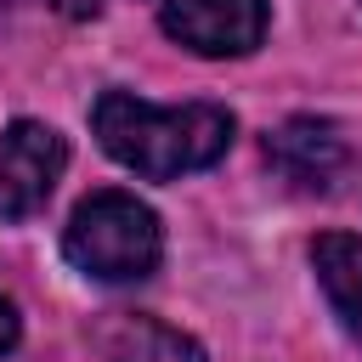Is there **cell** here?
<instances>
[{"label": "cell", "mask_w": 362, "mask_h": 362, "mask_svg": "<svg viewBox=\"0 0 362 362\" xmlns=\"http://www.w3.org/2000/svg\"><path fill=\"white\" fill-rule=\"evenodd\" d=\"M90 130L124 170L147 181H175L187 170H209L232 136L238 119L221 102H187V107H153L130 90H102L90 107Z\"/></svg>", "instance_id": "1"}, {"label": "cell", "mask_w": 362, "mask_h": 362, "mask_svg": "<svg viewBox=\"0 0 362 362\" xmlns=\"http://www.w3.org/2000/svg\"><path fill=\"white\" fill-rule=\"evenodd\" d=\"M96 351H102V362H204L192 334H181L147 311H113L96 328Z\"/></svg>", "instance_id": "6"}, {"label": "cell", "mask_w": 362, "mask_h": 362, "mask_svg": "<svg viewBox=\"0 0 362 362\" xmlns=\"http://www.w3.org/2000/svg\"><path fill=\"white\" fill-rule=\"evenodd\" d=\"M311 266H317V283H322L339 328L362 345V238L356 232H322L311 243Z\"/></svg>", "instance_id": "7"}, {"label": "cell", "mask_w": 362, "mask_h": 362, "mask_svg": "<svg viewBox=\"0 0 362 362\" xmlns=\"http://www.w3.org/2000/svg\"><path fill=\"white\" fill-rule=\"evenodd\" d=\"M164 34L198 57H249L266 40V0H164Z\"/></svg>", "instance_id": "4"}, {"label": "cell", "mask_w": 362, "mask_h": 362, "mask_svg": "<svg viewBox=\"0 0 362 362\" xmlns=\"http://www.w3.org/2000/svg\"><path fill=\"white\" fill-rule=\"evenodd\" d=\"M62 170H68V141L40 119H17L0 136V221L40 215Z\"/></svg>", "instance_id": "3"}, {"label": "cell", "mask_w": 362, "mask_h": 362, "mask_svg": "<svg viewBox=\"0 0 362 362\" xmlns=\"http://www.w3.org/2000/svg\"><path fill=\"white\" fill-rule=\"evenodd\" d=\"M62 255L96 283H141L164 260V226L136 192H90L62 232Z\"/></svg>", "instance_id": "2"}, {"label": "cell", "mask_w": 362, "mask_h": 362, "mask_svg": "<svg viewBox=\"0 0 362 362\" xmlns=\"http://www.w3.org/2000/svg\"><path fill=\"white\" fill-rule=\"evenodd\" d=\"M17 334H23V317H17V305H11V294H0V356L17 345Z\"/></svg>", "instance_id": "8"}, {"label": "cell", "mask_w": 362, "mask_h": 362, "mask_svg": "<svg viewBox=\"0 0 362 362\" xmlns=\"http://www.w3.org/2000/svg\"><path fill=\"white\" fill-rule=\"evenodd\" d=\"M266 158H272V170L288 187H300V192H334L345 181V170H351V141H345V130L334 119L300 113V119H288V124L272 130Z\"/></svg>", "instance_id": "5"}]
</instances>
